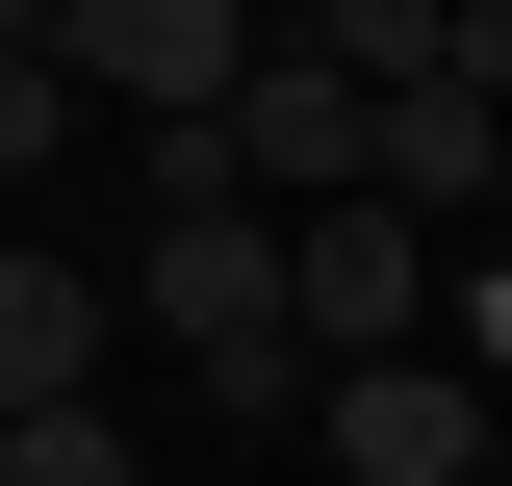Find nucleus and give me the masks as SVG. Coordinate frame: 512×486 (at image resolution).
<instances>
[{
	"label": "nucleus",
	"instance_id": "nucleus-5",
	"mask_svg": "<svg viewBox=\"0 0 512 486\" xmlns=\"http://www.w3.org/2000/svg\"><path fill=\"white\" fill-rule=\"evenodd\" d=\"M52 154H77V77H52V26L0 0V180H52Z\"/></svg>",
	"mask_w": 512,
	"mask_h": 486
},
{
	"label": "nucleus",
	"instance_id": "nucleus-6",
	"mask_svg": "<svg viewBox=\"0 0 512 486\" xmlns=\"http://www.w3.org/2000/svg\"><path fill=\"white\" fill-rule=\"evenodd\" d=\"M0 486H154V461H128V410H26V435H0Z\"/></svg>",
	"mask_w": 512,
	"mask_h": 486
},
{
	"label": "nucleus",
	"instance_id": "nucleus-1",
	"mask_svg": "<svg viewBox=\"0 0 512 486\" xmlns=\"http://www.w3.org/2000/svg\"><path fill=\"white\" fill-rule=\"evenodd\" d=\"M128 333H154V359H205V410H231V435L308 410V359H282V231H256V205H180V231L128 256Z\"/></svg>",
	"mask_w": 512,
	"mask_h": 486
},
{
	"label": "nucleus",
	"instance_id": "nucleus-3",
	"mask_svg": "<svg viewBox=\"0 0 512 486\" xmlns=\"http://www.w3.org/2000/svg\"><path fill=\"white\" fill-rule=\"evenodd\" d=\"M308 461L333 486H487V384L461 359H359V384H308Z\"/></svg>",
	"mask_w": 512,
	"mask_h": 486
},
{
	"label": "nucleus",
	"instance_id": "nucleus-2",
	"mask_svg": "<svg viewBox=\"0 0 512 486\" xmlns=\"http://www.w3.org/2000/svg\"><path fill=\"white\" fill-rule=\"evenodd\" d=\"M52 77L128 103V128H205V103L256 77V26H231V0H52Z\"/></svg>",
	"mask_w": 512,
	"mask_h": 486
},
{
	"label": "nucleus",
	"instance_id": "nucleus-4",
	"mask_svg": "<svg viewBox=\"0 0 512 486\" xmlns=\"http://www.w3.org/2000/svg\"><path fill=\"white\" fill-rule=\"evenodd\" d=\"M103 359H128V282L0 256V435H26V410H103Z\"/></svg>",
	"mask_w": 512,
	"mask_h": 486
}]
</instances>
